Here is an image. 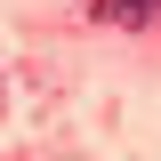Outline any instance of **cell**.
Segmentation results:
<instances>
[{
    "label": "cell",
    "mask_w": 161,
    "mask_h": 161,
    "mask_svg": "<svg viewBox=\"0 0 161 161\" xmlns=\"http://www.w3.org/2000/svg\"><path fill=\"white\" fill-rule=\"evenodd\" d=\"M89 16H97V24H153L161 0H89Z\"/></svg>",
    "instance_id": "cell-1"
}]
</instances>
